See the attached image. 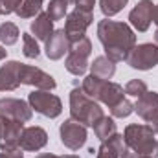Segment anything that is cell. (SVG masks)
I'll return each mask as SVG.
<instances>
[{"label":"cell","instance_id":"1","mask_svg":"<svg viewBox=\"0 0 158 158\" xmlns=\"http://www.w3.org/2000/svg\"><path fill=\"white\" fill-rule=\"evenodd\" d=\"M98 39L105 50V55L112 63L125 61L127 53L136 46V33L131 24L110 19H103L98 22Z\"/></svg>","mask_w":158,"mask_h":158},{"label":"cell","instance_id":"2","mask_svg":"<svg viewBox=\"0 0 158 158\" xmlns=\"http://www.w3.org/2000/svg\"><path fill=\"white\" fill-rule=\"evenodd\" d=\"M125 145L134 151L138 156L158 158V138L156 132L147 123H131L123 131Z\"/></svg>","mask_w":158,"mask_h":158},{"label":"cell","instance_id":"3","mask_svg":"<svg viewBox=\"0 0 158 158\" xmlns=\"http://www.w3.org/2000/svg\"><path fill=\"white\" fill-rule=\"evenodd\" d=\"M81 88L85 90V94L96 101H101L103 105H107L109 109L116 107L119 101L125 99V88L114 83V81H107V79H99L96 76H86L81 83Z\"/></svg>","mask_w":158,"mask_h":158},{"label":"cell","instance_id":"4","mask_svg":"<svg viewBox=\"0 0 158 158\" xmlns=\"http://www.w3.org/2000/svg\"><path fill=\"white\" fill-rule=\"evenodd\" d=\"M105 116L101 105L88 98L85 94V90L81 86L72 88L70 92V118L83 123L85 127H94L98 119H101Z\"/></svg>","mask_w":158,"mask_h":158},{"label":"cell","instance_id":"5","mask_svg":"<svg viewBox=\"0 0 158 158\" xmlns=\"http://www.w3.org/2000/svg\"><path fill=\"white\" fill-rule=\"evenodd\" d=\"M90 53H92V42L88 37H81L79 40L70 42L64 68L72 76H85V72L90 68V63H88Z\"/></svg>","mask_w":158,"mask_h":158},{"label":"cell","instance_id":"6","mask_svg":"<svg viewBox=\"0 0 158 158\" xmlns=\"http://www.w3.org/2000/svg\"><path fill=\"white\" fill-rule=\"evenodd\" d=\"M30 107L44 118H57L63 112V101L59 96L52 94V90H33L28 96Z\"/></svg>","mask_w":158,"mask_h":158},{"label":"cell","instance_id":"7","mask_svg":"<svg viewBox=\"0 0 158 158\" xmlns=\"http://www.w3.org/2000/svg\"><path fill=\"white\" fill-rule=\"evenodd\" d=\"M125 63L134 70H153L158 66V44L143 42L136 44L125 57Z\"/></svg>","mask_w":158,"mask_h":158},{"label":"cell","instance_id":"8","mask_svg":"<svg viewBox=\"0 0 158 158\" xmlns=\"http://www.w3.org/2000/svg\"><path fill=\"white\" fill-rule=\"evenodd\" d=\"M59 138H61V143L66 149L79 151L81 147H85L88 132H86V127L83 123L68 118V119H64L61 123V127H59Z\"/></svg>","mask_w":158,"mask_h":158},{"label":"cell","instance_id":"9","mask_svg":"<svg viewBox=\"0 0 158 158\" xmlns=\"http://www.w3.org/2000/svg\"><path fill=\"white\" fill-rule=\"evenodd\" d=\"M94 22V13L90 11H83V9H74L66 15V22H64V33L70 42L79 40L81 37H86V30L90 28V24Z\"/></svg>","mask_w":158,"mask_h":158},{"label":"cell","instance_id":"10","mask_svg":"<svg viewBox=\"0 0 158 158\" xmlns=\"http://www.w3.org/2000/svg\"><path fill=\"white\" fill-rule=\"evenodd\" d=\"M24 123L0 116V151H19Z\"/></svg>","mask_w":158,"mask_h":158},{"label":"cell","instance_id":"11","mask_svg":"<svg viewBox=\"0 0 158 158\" xmlns=\"http://www.w3.org/2000/svg\"><path fill=\"white\" fill-rule=\"evenodd\" d=\"M20 85L35 86V90H55L57 83L50 74L31 64H20Z\"/></svg>","mask_w":158,"mask_h":158},{"label":"cell","instance_id":"12","mask_svg":"<svg viewBox=\"0 0 158 158\" xmlns=\"http://www.w3.org/2000/svg\"><path fill=\"white\" fill-rule=\"evenodd\" d=\"M0 116L9 119H17L20 123H28L33 118V109L28 101L19 98H2L0 99Z\"/></svg>","mask_w":158,"mask_h":158},{"label":"cell","instance_id":"13","mask_svg":"<svg viewBox=\"0 0 158 158\" xmlns=\"http://www.w3.org/2000/svg\"><path fill=\"white\" fill-rule=\"evenodd\" d=\"M134 112L153 129L158 127V92L147 90L143 96L136 98Z\"/></svg>","mask_w":158,"mask_h":158},{"label":"cell","instance_id":"14","mask_svg":"<svg viewBox=\"0 0 158 158\" xmlns=\"http://www.w3.org/2000/svg\"><path fill=\"white\" fill-rule=\"evenodd\" d=\"M153 9H155V4L151 0H140L129 13V24L136 31L145 33L153 22Z\"/></svg>","mask_w":158,"mask_h":158},{"label":"cell","instance_id":"15","mask_svg":"<svg viewBox=\"0 0 158 158\" xmlns=\"http://www.w3.org/2000/svg\"><path fill=\"white\" fill-rule=\"evenodd\" d=\"M48 143V132L39 125H30L24 127L22 136H20V151H30L37 153Z\"/></svg>","mask_w":158,"mask_h":158},{"label":"cell","instance_id":"16","mask_svg":"<svg viewBox=\"0 0 158 158\" xmlns=\"http://www.w3.org/2000/svg\"><path fill=\"white\" fill-rule=\"evenodd\" d=\"M68 48H70V40L66 37L64 30H55L50 35V39L46 40L44 52L50 61H59L64 57V53H68Z\"/></svg>","mask_w":158,"mask_h":158},{"label":"cell","instance_id":"17","mask_svg":"<svg viewBox=\"0 0 158 158\" xmlns=\"http://www.w3.org/2000/svg\"><path fill=\"white\" fill-rule=\"evenodd\" d=\"M20 64L19 61H6L0 66V92H13L20 86Z\"/></svg>","mask_w":158,"mask_h":158},{"label":"cell","instance_id":"18","mask_svg":"<svg viewBox=\"0 0 158 158\" xmlns=\"http://www.w3.org/2000/svg\"><path fill=\"white\" fill-rule=\"evenodd\" d=\"M125 140L123 134H112L110 138H107L105 142H101L99 149L96 151V158H119V155L125 149Z\"/></svg>","mask_w":158,"mask_h":158},{"label":"cell","instance_id":"19","mask_svg":"<svg viewBox=\"0 0 158 158\" xmlns=\"http://www.w3.org/2000/svg\"><path fill=\"white\" fill-rule=\"evenodd\" d=\"M30 31L33 33V37H35L37 40L46 42V40L50 39V35L55 31V30H53V20L48 17V13L40 11L39 15L35 17V20L31 22V26H30Z\"/></svg>","mask_w":158,"mask_h":158},{"label":"cell","instance_id":"20","mask_svg":"<svg viewBox=\"0 0 158 158\" xmlns=\"http://www.w3.org/2000/svg\"><path fill=\"white\" fill-rule=\"evenodd\" d=\"M90 72L96 77L109 81V79L114 77V74H116V63H112L107 55H99V57H96L90 63Z\"/></svg>","mask_w":158,"mask_h":158},{"label":"cell","instance_id":"21","mask_svg":"<svg viewBox=\"0 0 158 158\" xmlns=\"http://www.w3.org/2000/svg\"><path fill=\"white\" fill-rule=\"evenodd\" d=\"M94 132H96V136L101 140V142H105L107 138H110L112 134H116L118 131H116V121L114 118L110 116H103L101 119H98L96 121V125H94Z\"/></svg>","mask_w":158,"mask_h":158},{"label":"cell","instance_id":"22","mask_svg":"<svg viewBox=\"0 0 158 158\" xmlns=\"http://www.w3.org/2000/svg\"><path fill=\"white\" fill-rule=\"evenodd\" d=\"M42 2H44V0H22L20 6H19L17 11H15V15L20 17V19L37 17L40 11H42Z\"/></svg>","mask_w":158,"mask_h":158},{"label":"cell","instance_id":"23","mask_svg":"<svg viewBox=\"0 0 158 158\" xmlns=\"http://www.w3.org/2000/svg\"><path fill=\"white\" fill-rule=\"evenodd\" d=\"M20 37V31H19V26L15 22H2L0 24V42L4 46H13Z\"/></svg>","mask_w":158,"mask_h":158},{"label":"cell","instance_id":"24","mask_svg":"<svg viewBox=\"0 0 158 158\" xmlns=\"http://www.w3.org/2000/svg\"><path fill=\"white\" fill-rule=\"evenodd\" d=\"M68 2L66 0H50L48 7H46V13L48 17L55 22V20H63L66 15H68Z\"/></svg>","mask_w":158,"mask_h":158},{"label":"cell","instance_id":"25","mask_svg":"<svg viewBox=\"0 0 158 158\" xmlns=\"http://www.w3.org/2000/svg\"><path fill=\"white\" fill-rule=\"evenodd\" d=\"M22 53L28 59H37L40 55L39 40L35 39L31 33H22Z\"/></svg>","mask_w":158,"mask_h":158},{"label":"cell","instance_id":"26","mask_svg":"<svg viewBox=\"0 0 158 158\" xmlns=\"http://www.w3.org/2000/svg\"><path fill=\"white\" fill-rule=\"evenodd\" d=\"M127 4H129V0H99V9L105 15V19H110V17L118 15Z\"/></svg>","mask_w":158,"mask_h":158},{"label":"cell","instance_id":"27","mask_svg":"<svg viewBox=\"0 0 158 158\" xmlns=\"http://www.w3.org/2000/svg\"><path fill=\"white\" fill-rule=\"evenodd\" d=\"M147 83L142 81V79H131L127 85H125V94L127 96H132V98H140L147 92Z\"/></svg>","mask_w":158,"mask_h":158},{"label":"cell","instance_id":"28","mask_svg":"<svg viewBox=\"0 0 158 158\" xmlns=\"http://www.w3.org/2000/svg\"><path fill=\"white\" fill-rule=\"evenodd\" d=\"M132 112H134V103H131L127 98H125L123 101H119L116 107H112V109H110L112 118H129Z\"/></svg>","mask_w":158,"mask_h":158},{"label":"cell","instance_id":"29","mask_svg":"<svg viewBox=\"0 0 158 158\" xmlns=\"http://www.w3.org/2000/svg\"><path fill=\"white\" fill-rule=\"evenodd\" d=\"M22 0H0V15H11L17 11Z\"/></svg>","mask_w":158,"mask_h":158},{"label":"cell","instance_id":"30","mask_svg":"<svg viewBox=\"0 0 158 158\" xmlns=\"http://www.w3.org/2000/svg\"><path fill=\"white\" fill-rule=\"evenodd\" d=\"M94 6H96V0H76V7L83 9V11L94 13Z\"/></svg>","mask_w":158,"mask_h":158},{"label":"cell","instance_id":"31","mask_svg":"<svg viewBox=\"0 0 158 158\" xmlns=\"http://www.w3.org/2000/svg\"><path fill=\"white\" fill-rule=\"evenodd\" d=\"M0 158H24V155L20 153V149L19 151H2Z\"/></svg>","mask_w":158,"mask_h":158},{"label":"cell","instance_id":"32","mask_svg":"<svg viewBox=\"0 0 158 158\" xmlns=\"http://www.w3.org/2000/svg\"><path fill=\"white\" fill-rule=\"evenodd\" d=\"M119 158H138V155H136L134 151H131L129 147H125V149H123V153L119 155Z\"/></svg>","mask_w":158,"mask_h":158},{"label":"cell","instance_id":"33","mask_svg":"<svg viewBox=\"0 0 158 158\" xmlns=\"http://www.w3.org/2000/svg\"><path fill=\"white\" fill-rule=\"evenodd\" d=\"M35 158H63V156H57V155H53V153H40V155H37Z\"/></svg>","mask_w":158,"mask_h":158},{"label":"cell","instance_id":"34","mask_svg":"<svg viewBox=\"0 0 158 158\" xmlns=\"http://www.w3.org/2000/svg\"><path fill=\"white\" fill-rule=\"evenodd\" d=\"M6 57H7V50H6L4 44H0V61H4Z\"/></svg>","mask_w":158,"mask_h":158},{"label":"cell","instance_id":"35","mask_svg":"<svg viewBox=\"0 0 158 158\" xmlns=\"http://www.w3.org/2000/svg\"><path fill=\"white\" fill-rule=\"evenodd\" d=\"M153 22L156 24V28H158V4H155V9H153Z\"/></svg>","mask_w":158,"mask_h":158},{"label":"cell","instance_id":"36","mask_svg":"<svg viewBox=\"0 0 158 158\" xmlns=\"http://www.w3.org/2000/svg\"><path fill=\"white\" fill-rule=\"evenodd\" d=\"M63 158H79V156H76V155H66V156H63Z\"/></svg>","mask_w":158,"mask_h":158},{"label":"cell","instance_id":"37","mask_svg":"<svg viewBox=\"0 0 158 158\" xmlns=\"http://www.w3.org/2000/svg\"><path fill=\"white\" fill-rule=\"evenodd\" d=\"M66 2H68V4H76V0H66Z\"/></svg>","mask_w":158,"mask_h":158},{"label":"cell","instance_id":"38","mask_svg":"<svg viewBox=\"0 0 158 158\" xmlns=\"http://www.w3.org/2000/svg\"><path fill=\"white\" fill-rule=\"evenodd\" d=\"M155 132H156V138H158V127H155Z\"/></svg>","mask_w":158,"mask_h":158},{"label":"cell","instance_id":"39","mask_svg":"<svg viewBox=\"0 0 158 158\" xmlns=\"http://www.w3.org/2000/svg\"><path fill=\"white\" fill-rule=\"evenodd\" d=\"M138 158H149V156H138Z\"/></svg>","mask_w":158,"mask_h":158}]
</instances>
